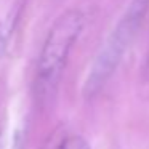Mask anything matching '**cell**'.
Wrapping results in <instances>:
<instances>
[{"label": "cell", "mask_w": 149, "mask_h": 149, "mask_svg": "<svg viewBox=\"0 0 149 149\" xmlns=\"http://www.w3.org/2000/svg\"><path fill=\"white\" fill-rule=\"evenodd\" d=\"M148 8L149 0H132L125 15L119 21L112 34L107 37L104 45L100 48L93 64H91L88 77L84 85L85 96H93L106 84V80L114 72V69L119 66L122 55L125 53L130 42L133 40Z\"/></svg>", "instance_id": "obj_1"}, {"label": "cell", "mask_w": 149, "mask_h": 149, "mask_svg": "<svg viewBox=\"0 0 149 149\" xmlns=\"http://www.w3.org/2000/svg\"><path fill=\"white\" fill-rule=\"evenodd\" d=\"M82 27L84 15L79 10L64 11L52 26L39 58V85L42 90H55Z\"/></svg>", "instance_id": "obj_2"}, {"label": "cell", "mask_w": 149, "mask_h": 149, "mask_svg": "<svg viewBox=\"0 0 149 149\" xmlns=\"http://www.w3.org/2000/svg\"><path fill=\"white\" fill-rule=\"evenodd\" d=\"M19 8H21L19 5H16L15 8H11L10 13L0 21V55H3L5 50H7V47H8L11 32L15 31L18 16H19Z\"/></svg>", "instance_id": "obj_3"}, {"label": "cell", "mask_w": 149, "mask_h": 149, "mask_svg": "<svg viewBox=\"0 0 149 149\" xmlns=\"http://www.w3.org/2000/svg\"><path fill=\"white\" fill-rule=\"evenodd\" d=\"M52 149H90V146L82 136H68L59 139Z\"/></svg>", "instance_id": "obj_4"}]
</instances>
